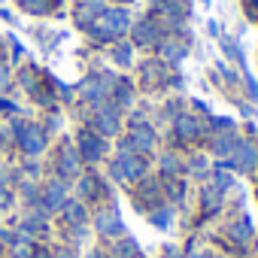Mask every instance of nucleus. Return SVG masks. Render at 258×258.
Masks as SVG:
<instances>
[{"label":"nucleus","mask_w":258,"mask_h":258,"mask_svg":"<svg viewBox=\"0 0 258 258\" xmlns=\"http://www.w3.org/2000/svg\"><path fill=\"white\" fill-rule=\"evenodd\" d=\"M127 31V13L124 10H106V13H100V19L94 22V34L100 37V40H112V37H118V34H124Z\"/></svg>","instance_id":"1"},{"label":"nucleus","mask_w":258,"mask_h":258,"mask_svg":"<svg viewBox=\"0 0 258 258\" xmlns=\"http://www.w3.org/2000/svg\"><path fill=\"white\" fill-rule=\"evenodd\" d=\"M143 170H146L143 158H137V155L131 152V146H121V155H118V161L112 164V176H115V179H140Z\"/></svg>","instance_id":"2"},{"label":"nucleus","mask_w":258,"mask_h":258,"mask_svg":"<svg viewBox=\"0 0 258 258\" xmlns=\"http://www.w3.org/2000/svg\"><path fill=\"white\" fill-rule=\"evenodd\" d=\"M22 149L28 152V155H40L43 149H46V137H43V131L37 124H22Z\"/></svg>","instance_id":"3"},{"label":"nucleus","mask_w":258,"mask_h":258,"mask_svg":"<svg viewBox=\"0 0 258 258\" xmlns=\"http://www.w3.org/2000/svg\"><path fill=\"white\" fill-rule=\"evenodd\" d=\"M228 164L237 167V170H255V164H258V152H255L249 143H237L234 152H231V161H228Z\"/></svg>","instance_id":"4"},{"label":"nucleus","mask_w":258,"mask_h":258,"mask_svg":"<svg viewBox=\"0 0 258 258\" xmlns=\"http://www.w3.org/2000/svg\"><path fill=\"white\" fill-rule=\"evenodd\" d=\"M94 127L100 134H115L118 131V112L112 109V106H103V109H97V115H94Z\"/></svg>","instance_id":"5"},{"label":"nucleus","mask_w":258,"mask_h":258,"mask_svg":"<svg viewBox=\"0 0 258 258\" xmlns=\"http://www.w3.org/2000/svg\"><path fill=\"white\" fill-rule=\"evenodd\" d=\"M79 149H82V155H85L88 161H97L100 152H103V140H100L97 134H91V131H82V134H79Z\"/></svg>","instance_id":"6"},{"label":"nucleus","mask_w":258,"mask_h":258,"mask_svg":"<svg viewBox=\"0 0 258 258\" xmlns=\"http://www.w3.org/2000/svg\"><path fill=\"white\" fill-rule=\"evenodd\" d=\"M106 88H115L112 76H103V79H88V82H82L79 94H82V97H91V100H100V94H103Z\"/></svg>","instance_id":"7"},{"label":"nucleus","mask_w":258,"mask_h":258,"mask_svg":"<svg viewBox=\"0 0 258 258\" xmlns=\"http://www.w3.org/2000/svg\"><path fill=\"white\" fill-rule=\"evenodd\" d=\"M58 167H61V176H64V179H76V176H79V158H76V152H73L70 146L61 149Z\"/></svg>","instance_id":"8"},{"label":"nucleus","mask_w":258,"mask_h":258,"mask_svg":"<svg viewBox=\"0 0 258 258\" xmlns=\"http://www.w3.org/2000/svg\"><path fill=\"white\" fill-rule=\"evenodd\" d=\"M127 146H131V152H149L152 149V131L149 127H134L131 137H127Z\"/></svg>","instance_id":"9"},{"label":"nucleus","mask_w":258,"mask_h":258,"mask_svg":"<svg viewBox=\"0 0 258 258\" xmlns=\"http://www.w3.org/2000/svg\"><path fill=\"white\" fill-rule=\"evenodd\" d=\"M97 231L100 234H121V219L115 210H103L97 213Z\"/></svg>","instance_id":"10"},{"label":"nucleus","mask_w":258,"mask_h":258,"mask_svg":"<svg viewBox=\"0 0 258 258\" xmlns=\"http://www.w3.org/2000/svg\"><path fill=\"white\" fill-rule=\"evenodd\" d=\"M134 43H137V46H155V43H158V28H155L152 22L137 25V31H134Z\"/></svg>","instance_id":"11"},{"label":"nucleus","mask_w":258,"mask_h":258,"mask_svg":"<svg viewBox=\"0 0 258 258\" xmlns=\"http://www.w3.org/2000/svg\"><path fill=\"white\" fill-rule=\"evenodd\" d=\"M176 134H179L182 140H195V137L201 134L198 118H191V115H179V118H176Z\"/></svg>","instance_id":"12"},{"label":"nucleus","mask_w":258,"mask_h":258,"mask_svg":"<svg viewBox=\"0 0 258 258\" xmlns=\"http://www.w3.org/2000/svg\"><path fill=\"white\" fill-rule=\"evenodd\" d=\"M46 207L49 210L64 207V182H49L46 185Z\"/></svg>","instance_id":"13"},{"label":"nucleus","mask_w":258,"mask_h":258,"mask_svg":"<svg viewBox=\"0 0 258 258\" xmlns=\"http://www.w3.org/2000/svg\"><path fill=\"white\" fill-rule=\"evenodd\" d=\"M249 234H252V225H249V219H237V222L228 228V237H231L234 243H246V240H249Z\"/></svg>","instance_id":"14"},{"label":"nucleus","mask_w":258,"mask_h":258,"mask_svg":"<svg viewBox=\"0 0 258 258\" xmlns=\"http://www.w3.org/2000/svg\"><path fill=\"white\" fill-rule=\"evenodd\" d=\"M91 16H100V4H97V0H88V4H82V7H79L76 22H79L82 28H88V25H91Z\"/></svg>","instance_id":"15"},{"label":"nucleus","mask_w":258,"mask_h":258,"mask_svg":"<svg viewBox=\"0 0 258 258\" xmlns=\"http://www.w3.org/2000/svg\"><path fill=\"white\" fill-rule=\"evenodd\" d=\"M219 204H222V191H219V188H207V191H204V213L213 216V213L219 210Z\"/></svg>","instance_id":"16"},{"label":"nucleus","mask_w":258,"mask_h":258,"mask_svg":"<svg viewBox=\"0 0 258 258\" xmlns=\"http://www.w3.org/2000/svg\"><path fill=\"white\" fill-rule=\"evenodd\" d=\"M234 146H237V140H234V137H228V134H225V137H216V143H213V149H216L219 155H231V152H234Z\"/></svg>","instance_id":"17"},{"label":"nucleus","mask_w":258,"mask_h":258,"mask_svg":"<svg viewBox=\"0 0 258 258\" xmlns=\"http://www.w3.org/2000/svg\"><path fill=\"white\" fill-rule=\"evenodd\" d=\"M28 13H46L49 7H58V0H25Z\"/></svg>","instance_id":"18"},{"label":"nucleus","mask_w":258,"mask_h":258,"mask_svg":"<svg viewBox=\"0 0 258 258\" xmlns=\"http://www.w3.org/2000/svg\"><path fill=\"white\" fill-rule=\"evenodd\" d=\"M161 52H164V58H176V61H179V58L185 55V46H182V43H164Z\"/></svg>","instance_id":"19"},{"label":"nucleus","mask_w":258,"mask_h":258,"mask_svg":"<svg viewBox=\"0 0 258 258\" xmlns=\"http://www.w3.org/2000/svg\"><path fill=\"white\" fill-rule=\"evenodd\" d=\"M64 210H67V219H70V222H76V225L85 219V210H82V204H73V201H70V204H64Z\"/></svg>","instance_id":"20"},{"label":"nucleus","mask_w":258,"mask_h":258,"mask_svg":"<svg viewBox=\"0 0 258 258\" xmlns=\"http://www.w3.org/2000/svg\"><path fill=\"white\" fill-rule=\"evenodd\" d=\"M79 195H82V198H91V195H97V179H94V176H85V179L79 182Z\"/></svg>","instance_id":"21"},{"label":"nucleus","mask_w":258,"mask_h":258,"mask_svg":"<svg viewBox=\"0 0 258 258\" xmlns=\"http://www.w3.org/2000/svg\"><path fill=\"white\" fill-rule=\"evenodd\" d=\"M149 219H152L158 228H167V225H170V213H167V210H158V213H152Z\"/></svg>","instance_id":"22"},{"label":"nucleus","mask_w":258,"mask_h":258,"mask_svg":"<svg viewBox=\"0 0 258 258\" xmlns=\"http://www.w3.org/2000/svg\"><path fill=\"white\" fill-rule=\"evenodd\" d=\"M112 55H115V61H118V64H127V61H131V46H115V52H112Z\"/></svg>","instance_id":"23"},{"label":"nucleus","mask_w":258,"mask_h":258,"mask_svg":"<svg viewBox=\"0 0 258 258\" xmlns=\"http://www.w3.org/2000/svg\"><path fill=\"white\" fill-rule=\"evenodd\" d=\"M118 252H121V255H134V252H137V246H134V240H124V243L118 246Z\"/></svg>","instance_id":"24"},{"label":"nucleus","mask_w":258,"mask_h":258,"mask_svg":"<svg viewBox=\"0 0 258 258\" xmlns=\"http://www.w3.org/2000/svg\"><path fill=\"white\" fill-rule=\"evenodd\" d=\"M228 185H231V176H225V173H219V176H216V188L222 191V188H228Z\"/></svg>","instance_id":"25"},{"label":"nucleus","mask_w":258,"mask_h":258,"mask_svg":"<svg viewBox=\"0 0 258 258\" xmlns=\"http://www.w3.org/2000/svg\"><path fill=\"white\" fill-rule=\"evenodd\" d=\"M13 109H16V106H13L10 100H0V112H13Z\"/></svg>","instance_id":"26"},{"label":"nucleus","mask_w":258,"mask_h":258,"mask_svg":"<svg viewBox=\"0 0 258 258\" xmlns=\"http://www.w3.org/2000/svg\"><path fill=\"white\" fill-rule=\"evenodd\" d=\"M7 76H10V73H7V67H4V64H0V88H4V85H7Z\"/></svg>","instance_id":"27"},{"label":"nucleus","mask_w":258,"mask_h":258,"mask_svg":"<svg viewBox=\"0 0 258 258\" xmlns=\"http://www.w3.org/2000/svg\"><path fill=\"white\" fill-rule=\"evenodd\" d=\"M164 170H167V173L176 170V161H173V158H164Z\"/></svg>","instance_id":"28"},{"label":"nucleus","mask_w":258,"mask_h":258,"mask_svg":"<svg viewBox=\"0 0 258 258\" xmlns=\"http://www.w3.org/2000/svg\"><path fill=\"white\" fill-rule=\"evenodd\" d=\"M55 258H73V255H70V252H67V249H61V252H58V255H55Z\"/></svg>","instance_id":"29"},{"label":"nucleus","mask_w":258,"mask_h":258,"mask_svg":"<svg viewBox=\"0 0 258 258\" xmlns=\"http://www.w3.org/2000/svg\"><path fill=\"white\" fill-rule=\"evenodd\" d=\"M188 258H210V255H207V252H191Z\"/></svg>","instance_id":"30"},{"label":"nucleus","mask_w":258,"mask_h":258,"mask_svg":"<svg viewBox=\"0 0 258 258\" xmlns=\"http://www.w3.org/2000/svg\"><path fill=\"white\" fill-rule=\"evenodd\" d=\"M4 182H7V173H4V167H0V188H4Z\"/></svg>","instance_id":"31"},{"label":"nucleus","mask_w":258,"mask_h":258,"mask_svg":"<svg viewBox=\"0 0 258 258\" xmlns=\"http://www.w3.org/2000/svg\"><path fill=\"white\" fill-rule=\"evenodd\" d=\"M91 258H100V255H97V252H94V255H91Z\"/></svg>","instance_id":"32"},{"label":"nucleus","mask_w":258,"mask_h":258,"mask_svg":"<svg viewBox=\"0 0 258 258\" xmlns=\"http://www.w3.org/2000/svg\"><path fill=\"white\" fill-rule=\"evenodd\" d=\"M37 258H49V255H37Z\"/></svg>","instance_id":"33"}]
</instances>
